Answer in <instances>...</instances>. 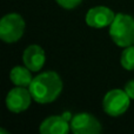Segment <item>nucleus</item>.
I'll return each mask as SVG.
<instances>
[{"instance_id": "nucleus-1", "label": "nucleus", "mask_w": 134, "mask_h": 134, "mask_svg": "<svg viewBox=\"0 0 134 134\" xmlns=\"http://www.w3.org/2000/svg\"><path fill=\"white\" fill-rule=\"evenodd\" d=\"M28 90L35 102L49 104L60 95L63 91V81L55 72H44L33 78Z\"/></svg>"}, {"instance_id": "nucleus-13", "label": "nucleus", "mask_w": 134, "mask_h": 134, "mask_svg": "<svg viewBox=\"0 0 134 134\" xmlns=\"http://www.w3.org/2000/svg\"><path fill=\"white\" fill-rule=\"evenodd\" d=\"M125 92L131 98V100H134V80L128 81L125 85Z\"/></svg>"}, {"instance_id": "nucleus-6", "label": "nucleus", "mask_w": 134, "mask_h": 134, "mask_svg": "<svg viewBox=\"0 0 134 134\" xmlns=\"http://www.w3.org/2000/svg\"><path fill=\"white\" fill-rule=\"evenodd\" d=\"M32 99L33 98L30 90L16 86L7 93L6 107L8 111L13 112V113H21L31 106Z\"/></svg>"}, {"instance_id": "nucleus-2", "label": "nucleus", "mask_w": 134, "mask_h": 134, "mask_svg": "<svg viewBox=\"0 0 134 134\" xmlns=\"http://www.w3.org/2000/svg\"><path fill=\"white\" fill-rule=\"evenodd\" d=\"M109 35L119 47L134 45V18L128 14H115L113 23L109 26Z\"/></svg>"}, {"instance_id": "nucleus-12", "label": "nucleus", "mask_w": 134, "mask_h": 134, "mask_svg": "<svg viewBox=\"0 0 134 134\" xmlns=\"http://www.w3.org/2000/svg\"><path fill=\"white\" fill-rule=\"evenodd\" d=\"M57 4L65 9H73L81 4L82 0H55Z\"/></svg>"}, {"instance_id": "nucleus-11", "label": "nucleus", "mask_w": 134, "mask_h": 134, "mask_svg": "<svg viewBox=\"0 0 134 134\" xmlns=\"http://www.w3.org/2000/svg\"><path fill=\"white\" fill-rule=\"evenodd\" d=\"M120 64L127 71H134V45L125 47L121 53Z\"/></svg>"}, {"instance_id": "nucleus-3", "label": "nucleus", "mask_w": 134, "mask_h": 134, "mask_svg": "<svg viewBox=\"0 0 134 134\" xmlns=\"http://www.w3.org/2000/svg\"><path fill=\"white\" fill-rule=\"evenodd\" d=\"M25 32V21L18 13H8L0 21V39L6 44H13L21 39Z\"/></svg>"}, {"instance_id": "nucleus-9", "label": "nucleus", "mask_w": 134, "mask_h": 134, "mask_svg": "<svg viewBox=\"0 0 134 134\" xmlns=\"http://www.w3.org/2000/svg\"><path fill=\"white\" fill-rule=\"evenodd\" d=\"M71 130V124L64 115H52L46 118L39 127L41 134H66Z\"/></svg>"}, {"instance_id": "nucleus-5", "label": "nucleus", "mask_w": 134, "mask_h": 134, "mask_svg": "<svg viewBox=\"0 0 134 134\" xmlns=\"http://www.w3.org/2000/svg\"><path fill=\"white\" fill-rule=\"evenodd\" d=\"M71 131L75 134H98L101 132V125L94 115L90 113H78L71 118Z\"/></svg>"}, {"instance_id": "nucleus-10", "label": "nucleus", "mask_w": 134, "mask_h": 134, "mask_svg": "<svg viewBox=\"0 0 134 134\" xmlns=\"http://www.w3.org/2000/svg\"><path fill=\"white\" fill-rule=\"evenodd\" d=\"M31 72L32 71L28 69L26 66H15L12 68L11 73H9V79L15 86L27 87L31 85L33 80Z\"/></svg>"}, {"instance_id": "nucleus-4", "label": "nucleus", "mask_w": 134, "mask_h": 134, "mask_svg": "<svg viewBox=\"0 0 134 134\" xmlns=\"http://www.w3.org/2000/svg\"><path fill=\"white\" fill-rule=\"evenodd\" d=\"M131 104V98L127 95L125 90H112L106 93L102 100V108L109 116H120L128 109Z\"/></svg>"}, {"instance_id": "nucleus-7", "label": "nucleus", "mask_w": 134, "mask_h": 134, "mask_svg": "<svg viewBox=\"0 0 134 134\" xmlns=\"http://www.w3.org/2000/svg\"><path fill=\"white\" fill-rule=\"evenodd\" d=\"M115 18V13L106 6H95L86 13V24L93 28H104L111 26Z\"/></svg>"}, {"instance_id": "nucleus-8", "label": "nucleus", "mask_w": 134, "mask_h": 134, "mask_svg": "<svg viewBox=\"0 0 134 134\" xmlns=\"http://www.w3.org/2000/svg\"><path fill=\"white\" fill-rule=\"evenodd\" d=\"M45 60H46L45 51L38 45H31L24 51V65L32 72L40 71L45 65Z\"/></svg>"}]
</instances>
